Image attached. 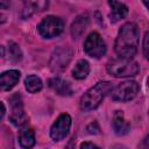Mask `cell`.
Masks as SVG:
<instances>
[{
	"instance_id": "cell-7",
	"label": "cell",
	"mask_w": 149,
	"mask_h": 149,
	"mask_svg": "<svg viewBox=\"0 0 149 149\" xmlns=\"http://www.w3.org/2000/svg\"><path fill=\"white\" fill-rule=\"evenodd\" d=\"M71 116L66 113L64 114H61L56 121L54 122V125L51 126L50 128V136L54 141H61L63 140L69 130H70V127H71Z\"/></svg>"
},
{
	"instance_id": "cell-4",
	"label": "cell",
	"mask_w": 149,
	"mask_h": 149,
	"mask_svg": "<svg viewBox=\"0 0 149 149\" xmlns=\"http://www.w3.org/2000/svg\"><path fill=\"white\" fill-rule=\"evenodd\" d=\"M64 29V21L54 15H49L44 17L40 24L37 26V30L40 35L44 38H52L58 36Z\"/></svg>"
},
{
	"instance_id": "cell-24",
	"label": "cell",
	"mask_w": 149,
	"mask_h": 149,
	"mask_svg": "<svg viewBox=\"0 0 149 149\" xmlns=\"http://www.w3.org/2000/svg\"><path fill=\"white\" fill-rule=\"evenodd\" d=\"M5 112H6V108H5V105L0 101V121L3 119V115H5Z\"/></svg>"
},
{
	"instance_id": "cell-3",
	"label": "cell",
	"mask_w": 149,
	"mask_h": 149,
	"mask_svg": "<svg viewBox=\"0 0 149 149\" xmlns=\"http://www.w3.org/2000/svg\"><path fill=\"white\" fill-rule=\"evenodd\" d=\"M107 72L113 77H134L139 73L140 66L135 61L129 58H114L106 65Z\"/></svg>"
},
{
	"instance_id": "cell-18",
	"label": "cell",
	"mask_w": 149,
	"mask_h": 149,
	"mask_svg": "<svg viewBox=\"0 0 149 149\" xmlns=\"http://www.w3.org/2000/svg\"><path fill=\"white\" fill-rule=\"evenodd\" d=\"M24 86H26V90L30 93H37L38 91L42 90L43 87V83L41 80L40 77L35 76V74H30L24 80Z\"/></svg>"
},
{
	"instance_id": "cell-11",
	"label": "cell",
	"mask_w": 149,
	"mask_h": 149,
	"mask_svg": "<svg viewBox=\"0 0 149 149\" xmlns=\"http://www.w3.org/2000/svg\"><path fill=\"white\" fill-rule=\"evenodd\" d=\"M49 0H23V10L22 16L29 17L36 12H42L48 8Z\"/></svg>"
},
{
	"instance_id": "cell-22",
	"label": "cell",
	"mask_w": 149,
	"mask_h": 149,
	"mask_svg": "<svg viewBox=\"0 0 149 149\" xmlns=\"http://www.w3.org/2000/svg\"><path fill=\"white\" fill-rule=\"evenodd\" d=\"M80 148L81 149H86V148H91V149H98V146H95L94 143H91V142H84L80 144Z\"/></svg>"
},
{
	"instance_id": "cell-6",
	"label": "cell",
	"mask_w": 149,
	"mask_h": 149,
	"mask_svg": "<svg viewBox=\"0 0 149 149\" xmlns=\"http://www.w3.org/2000/svg\"><path fill=\"white\" fill-rule=\"evenodd\" d=\"M85 52L93 58H100L106 54V44L98 33H91L84 43Z\"/></svg>"
},
{
	"instance_id": "cell-1",
	"label": "cell",
	"mask_w": 149,
	"mask_h": 149,
	"mask_svg": "<svg viewBox=\"0 0 149 149\" xmlns=\"http://www.w3.org/2000/svg\"><path fill=\"white\" fill-rule=\"evenodd\" d=\"M139 47V28L134 22L125 23L119 30L118 37L115 40L114 49L119 57L132 59Z\"/></svg>"
},
{
	"instance_id": "cell-17",
	"label": "cell",
	"mask_w": 149,
	"mask_h": 149,
	"mask_svg": "<svg viewBox=\"0 0 149 149\" xmlns=\"http://www.w3.org/2000/svg\"><path fill=\"white\" fill-rule=\"evenodd\" d=\"M88 72H90V64H88V62L86 59H80L74 65V68L72 70V76L76 79L81 80V79L87 77Z\"/></svg>"
},
{
	"instance_id": "cell-12",
	"label": "cell",
	"mask_w": 149,
	"mask_h": 149,
	"mask_svg": "<svg viewBox=\"0 0 149 149\" xmlns=\"http://www.w3.org/2000/svg\"><path fill=\"white\" fill-rule=\"evenodd\" d=\"M90 23V16L87 13H83L78 15L71 24V35L73 38H78L83 35Z\"/></svg>"
},
{
	"instance_id": "cell-25",
	"label": "cell",
	"mask_w": 149,
	"mask_h": 149,
	"mask_svg": "<svg viewBox=\"0 0 149 149\" xmlns=\"http://www.w3.org/2000/svg\"><path fill=\"white\" fill-rule=\"evenodd\" d=\"M142 1H143L144 6H146V7H148V0H142Z\"/></svg>"
},
{
	"instance_id": "cell-2",
	"label": "cell",
	"mask_w": 149,
	"mask_h": 149,
	"mask_svg": "<svg viewBox=\"0 0 149 149\" xmlns=\"http://www.w3.org/2000/svg\"><path fill=\"white\" fill-rule=\"evenodd\" d=\"M112 90L113 86L112 83L109 81L97 83L93 87L86 91L84 95L80 98V109L83 112H90L92 109H95Z\"/></svg>"
},
{
	"instance_id": "cell-15",
	"label": "cell",
	"mask_w": 149,
	"mask_h": 149,
	"mask_svg": "<svg viewBox=\"0 0 149 149\" xmlns=\"http://www.w3.org/2000/svg\"><path fill=\"white\" fill-rule=\"evenodd\" d=\"M49 86L59 95H71V93H72L70 83H68L58 77L49 79Z\"/></svg>"
},
{
	"instance_id": "cell-10",
	"label": "cell",
	"mask_w": 149,
	"mask_h": 149,
	"mask_svg": "<svg viewBox=\"0 0 149 149\" xmlns=\"http://www.w3.org/2000/svg\"><path fill=\"white\" fill-rule=\"evenodd\" d=\"M20 71L17 70H8L0 74V91H9L12 90L20 79Z\"/></svg>"
},
{
	"instance_id": "cell-9",
	"label": "cell",
	"mask_w": 149,
	"mask_h": 149,
	"mask_svg": "<svg viewBox=\"0 0 149 149\" xmlns=\"http://www.w3.org/2000/svg\"><path fill=\"white\" fill-rule=\"evenodd\" d=\"M71 56H72V52L70 49L68 48H58L54 51L52 56H51V59H50V68L52 71H62L64 70L70 59H71Z\"/></svg>"
},
{
	"instance_id": "cell-14",
	"label": "cell",
	"mask_w": 149,
	"mask_h": 149,
	"mask_svg": "<svg viewBox=\"0 0 149 149\" xmlns=\"http://www.w3.org/2000/svg\"><path fill=\"white\" fill-rule=\"evenodd\" d=\"M112 127L118 135H125L129 132L130 125L129 122L125 119L123 112L122 111H116L113 115V121H112Z\"/></svg>"
},
{
	"instance_id": "cell-13",
	"label": "cell",
	"mask_w": 149,
	"mask_h": 149,
	"mask_svg": "<svg viewBox=\"0 0 149 149\" xmlns=\"http://www.w3.org/2000/svg\"><path fill=\"white\" fill-rule=\"evenodd\" d=\"M108 5L111 7L109 19L112 22H118V21H120L127 16L128 7L125 3L119 2L118 0H108Z\"/></svg>"
},
{
	"instance_id": "cell-5",
	"label": "cell",
	"mask_w": 149,
	"mask_h": 149,
	"mask_svg": "<svg viewBox=\"0 0 149 149\" xmlns=\"http://www.w3.org/2000/svg\"><path fill=\"white\" fill-rule=\"evenodd\" d=\"M140 90V86L134 80H126L120 83L114 90H112V99L115 101H129L134 99Z\"/></svg>"
},
{
	"instance_id": "cell-20",
	"label": "cell",
	"mask_w": 149,
	"mask_h": 149,
	"mask_svg": "<svg viewBox=\"0 0 149 149\" xmlns=\"http://www.w3.org/2000/svg\"><path fill=\"white\" fill-rule=\"evenodd\" d=\"M86 130H87V133H90V134H99V133H100V128H99V126H98V123H97L95 121L91 122V123L86 127Z\"/></svg>"
},
{
	"instance_id": "cell-21",
	"label": "cell",
	"mask_w": 149,
	"mask_h": 149,
	"mask_svg": "<svg viewBox=\"0 0 149 149\" xmlns=\"http://www.w3.org/2000/svg\"><path fill=\"white\" fill-rule=\"evenodd\" d=\"M148 38H149V33L147 31L144 34V38H143V55L146 58H148L149 54H148Z\"/></svg>"
},
{
	"instance_id": "cell-19",
	"label": "cell",
	"mask_w": 149,
	"mask_h": 149,
	"mask_svg": "<svg viewBox=\"0 0 149 149\" xmlns=\"http://www.w3.org/2000/svg\"><path fill=\"white\" fill-rule=\"evenodd\" d=\"M8 52H9V58L13 62H19L22 58V52L20 47L15 43V42H9L8 43Z\"/></svg>"
},
{
	"instance_id": "cell-8",
	"label": "cell",
	"mask_w": 149,
	"mask_h": 149,
	"mask_svg": "<svg viewBox=\"0 0 149 149\" xmlns=\"http://www.w3.org/2000/svg\"><path fill=\"white\" fill-rule=\"evenodd\" d=\"M9 104H10V108H12V113H10V116H9L10 122L16 127H22L23 125H26L28 118L24 113L21 97L17 95V94L10 97Z\"/></svg>"
},
{
	"instance_id": "cell-16",
	"label": "cell",
	"mask_w": 149,
	"mask_h": 149,
	"mask_svg": "<svg viewBox=\"0 0 149 149\" xmlns=\"http://www.w3.org/2000/svg\"><path fill=\"white\" fill-rule=\"evenodd\" d=\"M19 142L22 148H31L35 146V133L31 128H22L19 133Z\"/></svg>"
},
{
	"instance_id": "cell-23",
	"label": "cell",
	"mask_w": 149,
	"mask_h": 149,
	"mask_svg": "<svg viewBox=\"0 0 149 149\" xmlns=\"http://www.w3.org/2000/svg\"><path fill=\"white\" fill-rule=\"evenodd\" d=\"M10 5L9 0H0V9H5V8H8Z\"/></svg>"
}]
</instances>
